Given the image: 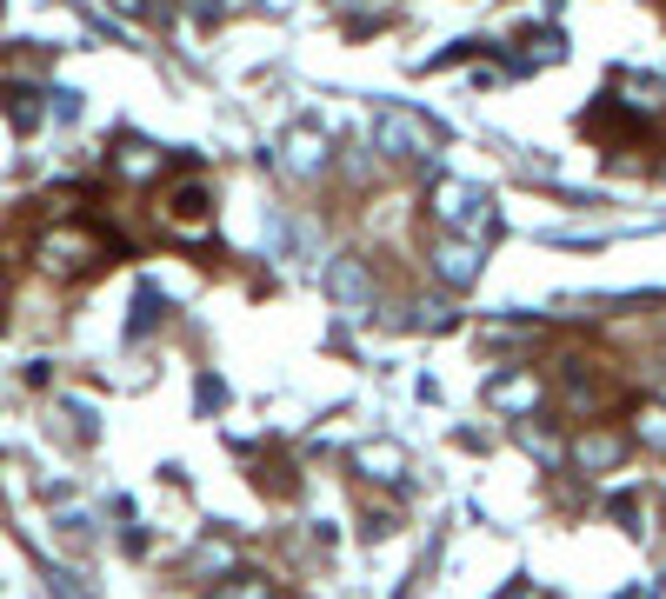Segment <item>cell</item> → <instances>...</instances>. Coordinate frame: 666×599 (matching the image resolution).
Segmentation results:
<instances>
[{
  "mask_svg": "<svg viewBox=\"0 0 666 599\" xmlns=\"http://www.w3.org/2000/svg\"><path fill=\"white\" fill-rule=\"evenodd\" d=\"M434 213L454 227V233H487L494 227V193L487 187H467V180H447L434 193Z\"/></svg>",
  "mask_w": 666,
  "mask_h": 599,
  "instance_id": "obj_1",
  "label": "cell"
},
{
  "mask_svg": "<svg viewBox=\"0 0 666 599\" xmlns=\"http://www.w3.org/2000/svg\"><path fill=\"white\" fill-rule=\"evenodd\" d=\"M374 140H380L387 153H400V160L434 153V127L414 120V113H400V107H380V113H374Z\"/></svg>",
  "mask_w": 666,
  "mask_h": 599,
  "instance_id": "obj_2",
  "label": "cell"
},
{
  "mask_svg": "<svg viewBox=\"0 0 666 599\" xmlns=\"http://www.w3.org/2000/svg\"><path fill=\"white\" fill-rule=\"evenodd\" d=\"M207 220H213V187L207 180H180L167 193V227L173 233H207Z\"/></svg>",
  "mask_w": 666,
  "mask_h": 599,
  "instance_id": "obj_3",
  "label": "cell"
},
{
  "mask_svg": "<svg viewBox=\"0 0 666 599\" xmlns=\"http://www.w3.org/2000/svg\"><path fill=\"white\" fill-rule=\"evenodd\" d=\"M93 253H100V240L80 233V227H60V233L40 240V267L47 273H80V267H93Z\"/></svg>",
  "mask_w": 666,
  "mask_h": 599,
  "instance_id": "obj_4",
  "label": "cell"
},
{
  "mask_svg": "<svg viewBox=\"0 0 666 599\" xmlns=\"http://www.w3.org/2000/svg\"><path fill=\"white\" fill-rule=\"evenodd\" d=\"M434 267H440L447 287H467V280H480V247H474V240H440V247H434Z\"/></svg>",
  "mask_w": 666,
  "mask_h": 599,
  "instance_id": "obj_5",
  "label": "cell"
},
{
  "mask_svg": "<svg viewBox=\"0 0 666 599\" xmlns=\"http://www.w3.org/2000/svg\"><path fill=\"white\" fill-rule=\"evenodd\" d=\"M327 287H334V300H340V307H367V300H374V280H367V267H360V260H334Z\"/></svg>",
  "mask_w": 666,
  "mask_h": 599,
  "instance_id": "obj_6",
  "label": "cell"
},
{
  "mask_svg": "<svg viewBox=\"0 0 666 599\" xmlns=\"http://www.w3.org/2000/svg\"><path fill=\"white\" fill-rule=\"evenodd\" d=\"M320 160H327V140H320L314 127H294V133H287V167H294V173H320Z\"/></svg>",
  "mask_w": 666,
  "mask_h": 599,
  "instance_id": "obj_7",
  "label": "cell"
},
{
  "mask_svg": "<svg viewBox=\"0 0 666 599\" xmlns=\"http://www.w3.org/2000/svg\"><path fill=\"white\" fill-rule=\"evenodd\" d=\"M487 400H494V407H534V400H540V387H534V380H494V387H487Z\"/></svg>",
  "mask_w": 666,
  "mask_h": 599,
  "instance_id": "obj_8",
  "label": "cell"
},
{
  "mask_svg": "<svg viewBox=\"0 0 666 599\" xmlns=\"http://www.w3.org/2000/svg\"><path fill=\"white\" fill-rule=\"evenodd\" d=\"M580 460H587V467H614V460H620V440H614V433H594V440H580Z\"/></svg>",
  "mask_w": 666,
  "mask_h": 599,
  "instance_id": "obj_9",
  "label": "cell"
},
{
  "mask_svg": "<svg viewBox=\"0 0 666 599\" xmlns=\"http://www.w3.org/2000/svg\"><path fill=\"white\" fill-rule=\"evenodd\" d=\"M360 467H367L374 480H400V453H394V447H367V453H360Z\"/></svg>",
  "mask_w": 666,
  "mask_h": 599,
  "instance_id": "obj_10",
  "label": "cell"
},
{
  "mask_svg": "<svg viewBox=\"0 0 666 599\" xmlns=\"http://www.w3.org/2000/svg\"><path fill=\"white\" fill-rule=\"evenodd\" d=\"M160 313H167V300H160L153 287H140V300H133V333H147V327H153Z\"/></svg>",
  "mask_w": 666,
  "mask_h": 599,
  "instance_id": "obj_11",
  "label": "cell"
},
{
  "mask_svg": "<svg viewBox=\"0 0 666 599\" xmlns=\"http://www.w3.org/2000/svg\"><path fill=\"white\" fill-rule=\"evenodd\" d=\"M213 599H267V580H254V573H240L233 587H213Z\"/></svg>",
  "mask_w": 666,
  "mask_h": 599,
  "instance_id": "obj_12",
  "label": "cell"
},
{
  "mask_svg": "<svg viewBox=\"0 0 666 599\" xmlns=\"http://www.w3.org/2000/svg\"><path fill=\"white\" fill-rule=\"evenodd\" d=\"M640 440H647V447H666V413H660V407L640 413Z\"/></svg>",
  "mask_w": 666,
  "mask_h": 599,
  "instance_id": "obj_13",
  "label": "cell"
},
{
  "mask_svg": "<svg viewBox=\"0 0 666 599\" xmlns=\"http://www.w3.org/2000/svg\"><path fill=\"white\" fill-rule=\"evenodd\" d=\"M507 599H540V593H534V587H514V593H507Z\"/></svg>",
  "mask_w": 666,
  "mask_h": 599,
  "instance_id": "obj_14",
  "label": "cell"
}]
</instances>
